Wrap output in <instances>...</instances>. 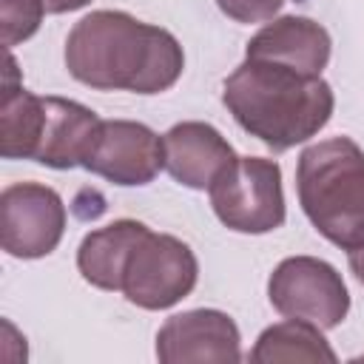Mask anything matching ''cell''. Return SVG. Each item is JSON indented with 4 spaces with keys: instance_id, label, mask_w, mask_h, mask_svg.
<instances>
[{
    "instance_id": "obj_14",
    "label": "cell",
    "mask_w": 364,
    "mask_h": 364,
    "mask_svg": "<svg viewBox=\"0 0 364 364\" xmlns=\"http://www.w3.org/2000/svg\"><path fill=\"white\" fill-rule=\"evenodd\" d=\"M43 125V97L17 82V63L6 54V80L0 102V154L6 159H34Z\"/></svg>"
},
{
    "instance_id": "obj_18",
    "label": "cell",
    "mask_w": 364,
    "mask_h": 364,
    "mask_svg": "<svg viewBox=\"0 0 364 364\" xmlns=\"http://www.w3.org/2000/svg\"><path fill=\"white\" fill-rule=\"evenodd\" d=\"M43 3H46V11L48 14H65V11L85 9L91 0H43Z\"/></svg>"
},
{
    "instance_id": "obj_1",
    "label": "cell",
    "mask_w": 364,
    "mask_h": 364,
    "mask_svg": "<svg viewBox=\"0 0 364 364\" xmlns=\"http://www.w3.org/2000/svg\"><path fill=\"white\" fill-rule=\"evenodd\" d=\"M68 74L97 91L162 94L185 68L179 40L128 11L100 9L85 14L65 37Z\"/></svg>"
},
{
    "instance_id": "obj_16",
    "label": "cell",
    "mask_w": 364,
    "mask_h": 364,
    "mask_svg": "<svg viewBox=\"0 0 364 364\" xmlns=\"http://www.w3.org/2000/svg\"><path fill=\"white\" fill-rule=\"evenodd\" d=\"M46 3L43 0H0V26H3V46L14 48L37 34L43 23Z\"/></svg>"
},
{
    "instance_id": "obj_5",
    "label": "cell",
    "mask_w": 364,
    "mask_h": 364,
    "mask_svg": "<svg viewBox=\"0 0 364 364\" xmlns=\"http://www.w3.org/2000/svg\"><path fill=\"white\" fill-rule=\"evenodd\" d=\"M196 279L199 262L193 250L182 239L148 228L125 259L119 293L142 310H168L191 296Z\"/></svg>"
},
{
    "instance_id": "obj_12",
    "label": "cell",
    "mask_w": 364,
    "mask_h": 364,
    "mask_svg": "<svg viewBox=\"0 0 364 364\" xmlns=\"http://www.w3.org/2000/svg\"><path fill=\"white\" fill-rule=\"evenodd\" d=\"M100 117L77 100L43 97V125L34 151V162L57 171L82 168V159L97 136Z\"/></svg>"
},
{
    "instance_id": "obj_11",
    "label": "cell",
    "mask_w": 364,
    "mask_h": 364,
    "mask_svg": "<svg viewBox=\"0 0 364 364\" xmlns=\"http://www.w3.org/2000/svg\"><path fill=\"white\" fill-rule=\"evenodd\" d=\"M162 142H165V171L179 185L193 191H208L213 179L236 159L230 142L210 122H199V119L171 125Z\"/></svg>"
},
{
    "instance_id": "obj_2",
    "label": "cell",
    "mask_w": 364,
    "mask_h": 364,
    "mask_svg": "<svg viewBox=\"0 0 364 364\" xmlns=\"http://www.w3.org/2000/svg\"><path fill=\"white\" fill-rule=\"evenodd\" d=\"M222 102L250 136L276 154L316 136L336 108L333 88L324 77L253 57H245L225 77Z\"/></svg>"
},
{
    "instance_id": "obj_15",
    "label": "cell",
    "mask_w": 364,
    "mask_h": 364,
    "mask_svg": "<svg viewBox=\"0 0 364 364\" xmlns=\"http://www.w3.org/2000/svg\"><path fill=\"white\" fill-rule=\"evenodd\" d=\"M253 364L273 361H338L336 350L324 338L321 327L304 318H284L264 327L247 355Z\"/></svg>"
},
{
    "instance_id": "obj_13",
    "label": "cell",
    "mask_w": 364,
    "mask_h": 364,
    "mask_svg": "<svg viewBox=\"0 0 364 364\" xmlns=\"http://www.w3.org/2000/svg\"><path fill=\"white\" fill-rule=\"evenodd\" d=\"M148 230L145 222L136 219H114L105 228H97L85 233V239L77 247V270L80 276L100 287V290H119L122 267L131 253V247L139 242V236Z\"/></svg>"
},
{
    "instance_id": "obj_6",
    "label": "cell",
    "mask_w": 364,
    "mask_h": 364,
    "mask_svg": "<svg viewBox=\"0 0 364 364\" xmlns=\"http://www.w3.org/2000/svg\"><path fill=\"white\" fill-rule=\"evenodd\" d=\"M267 299L284 318H304L321 330L338 327L350 313L341 273L316 256H287L267 279Z\"/></svg>"
},
{
    "instance_id": "obj_4",
    "label": "cell",
    "mask_w": 364,
    "mask_h": 364,
    "mask_svg": "<svg viewBox=\"0 0 364 364\" xmlns=\"http://www.w3.org/2000/svg\"><path fill=\"white\" fill-rule=\"evenodd\" d=\"M216 219L236 233H270L284 225L282 168L264 156H236L208 188Z\"/></svg>"
},
{
    "instance_id": "obj_10",
    "label": "cell",
    "mask_w": 364,
    "mask_h": 364,
    "mask_svg": "<svg viewBox=\"0 0 364 364\" xmlns=\"http://www.w3.org/2000/svg\"><path fill=\"white\" fill-rule=\"evenodd\" d=\"M330 51H333V40L321 23L301 14H284L262 26L247 40L245 57L282 63L301 74L321 77V71L330 63Z\"/></svg>"
},
{
    "instance_id": "obj_19",
    "label": "cell",
    "mask_w": 364,
    "mask_h": 364,
    "mask_svg": "<svg viewBox=\"0 0 364 364\" xmlns=\"http://www.w3.org/2000/svg\"><path fill=\"white\" fill-rule=\"evenodd\" d=\"M347 262H350V270H353V276H355V279L364 284V245H361V247H355V250H350Z\"/></svg>"
},
{
    "instance_id": "obj_9",
    "label": "cell",
    "mask_w": 364,
    "mask_h": 364,
    "mask_svg": "<svg viewBox=\"0 0 364 364\" xmlns=\"http://www.w3.org/2000/svg\"><path fill=\"white\" fill-rule=\"evenodd\" d=\"M156 358L162 364L188 361H242V336L236 321L210 307L182 310L165 318L156 333Z\"/></svg>"
},
{
    "instance_id": "obj_3",
    "label": "cell",
    "mask_w": 364,
    "mask_h": 364,
    "mask_svg": "<svg viewBox=\"0 0 364 364\" xmlns=\"http://www.w3.org/2000/svg\"><path fill=\"white\" fill-rule=\"evenodd\" d=\"M299 205L336 247L364 245V151L350 136H330L301 151L296 165Z\"/></svg>"
},
{
    "instance_id": "obj_17",
    "label": "cell",
    "mask_w": 364,
    "mask_h": 364,
    "mask_svg": "<svg viewBox=\"0 0 364 364\" xmlns=\"http://www.w3.org/2000/svg\"><path fill=\"white\" fill-rule=\"evenodd\" d=\"M284 0H216L219 11L236 23H267L279 14Z\"/></svg>"
},
{
    "instance_id": "obj_8",
    "label": "cell",
    "mask_w": 364,
    "mask_h": 364,
    "mask_svg": "<svg viewBox=\"0 0 364 364\" xmlns=\"http://www.w3.org/2000/svg\"><path fill=\"white\" fill-rule=\"evenodd\" d=\"M82 168L122 188L148 185L165 168V142L145 122L102 119Z\"/></svg>"
},
{
    "instance_id": "obj_7",
    "label": "cell",
    "mask_w": 364,
    "mask_h": 364,
    "mask_svg": "<svg viewBox=\"0 0 364 364\" xmlns=\"http://www.w3.org/2000/svg\"><path fill=\"white\" fill-rule=\"evenodd\" d=\"M65 233L63 196L40 182H14L0 193V242L14 259H43Z\"/></svg>"
}]
</instances>
